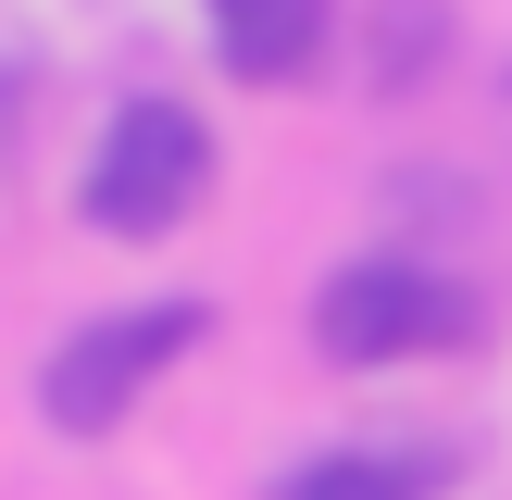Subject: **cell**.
Masks as SVG:
<instances>
[{
    "label": "cell",
    "mask_w": 512,
    "mask_h": 500,
    "mask_svg": "<svg viewBox=\"0 0 512 500\" xmlns=\"http://www.w3.org/2000/svg\"><path fill=\"white\" fill-rule=\"evenodd\" d=\"M75 200H88L100 238H175V225L213 200V125H200L175 88L113 100V125H100L88 188H75Z\"/></svg>",
    "instance_id": "obj_1"
},
{
    "label": "cell",
    "mask_w": 512,
    "mask_h": 500,
    "mask_svg": "<svg viewBox=\"0 0 512 500\" xmlns=\"http://www.w3.org/2000/svg\"><path fill=\"white\" fill-rule=\"evenodd\" d=\"M200 338H213V300H125V313H88L63 350H50L38 413L63 425V438H113V425L138 413V388L175 375Z\"/></svg>",
    "instance_id": "obj_2"
},
{
    "label": "cell",
    "mask_w": 512,
    "mask_h": 500,
    "mask_svg": "<svg viewBox=\"0 0 512 500\" xmlns=\"http://www.w3.org/2000/svg\"><path fill=\"white\" fill-rule=\"evenodd\" d=\"M475 325V300L450 288L438 263H413V250H363V263H338L313 288V350L338 375L363 363H425V350H450Z\"/></svg>",
    "instance_id": "obj_3"
},
{
    "label": "cell",
    "mask_w": 512,
    "mask_h": 500,
    "mask_svg": "<svg viewBox=\"0 0 512 500\" xmlns=\"http://www.w3.org/2000/svg\"><path fill=\"white\" fill-rule=\"evenodd\" d=\"M213 13V50L225 75H250V88H288V75L325 63V25H338V0H200Z\"/></svg>",
    "instance_id": "obj_4"
},
{
    "label": "cell",
    "mask_w": 512,
    "mask_h": 500,
    "mask_svg": "<svg viewBox=\"0 0 512 500\" xmlns=\"http://www.w3.org/2000/svg\"><path fill=\"white\" fill-rule=\"evenodd\" d=\"M438 450H313L275 475V500H438Z\"/></svg>",
    "instance_id": "obj_5"
}]
</instances>
